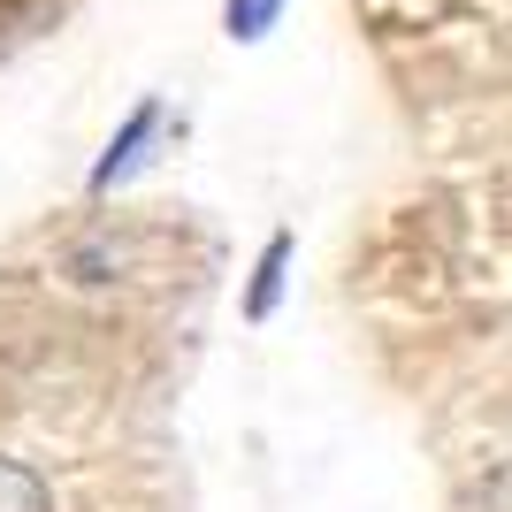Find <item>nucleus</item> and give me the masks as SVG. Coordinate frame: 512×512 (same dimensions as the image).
<instances>
[{
  "label": "nucleus",
  "instance_id": "f257e3e1",
  "mask_svg": "<svg viewBox=\"0 0 512 512\" xmlns=\"http://www.w3.org/2000/svg\"><path fill=\"white\" fill-rule=\"evenodd\" d=\"M153 130H161V100H146V107H138V115L123 123V138H115V146H107V161L92 169V192H115V184H123V176L138 169V161H146L138 146H146Z\"/></svg>",
  "mask_w": 512,
  "mask_h": 512
},
{
  "label": "nucleus",
  "instance_id": "f03ea898",
  "mask_svg": "<svg viewBox=\"0 0 512 512\" xmlns=\"http://www.w3.org/2000/svg\"><path fill=\"white\" fill-rule=\"evenodd\" d=\"M283 8H291V0H222V31H230L237 46H253L283 23Z\"/></svg>",
  "mask_w": 512,
  "mask_h": 512
},
{
  "label": "nucleus",
  "instance_id": "7ed1b4c3",
  "mask_svg": "<svg viewBox=\"0 0 512 512\" xmlns=\"http://www.w3.org/2000/svg\"><path fill=\"white\" fill-rule=\"evenodd\" d=\"M0 512H54L46 482L23 467V459H0Z\"/></svg>",
  "mask_w": 512,
  "mask_h": 512
},
{
  "label": "nucleus",
  "instance_id": "20e7f679",
  "mask_svg": "<svg viewBox=\"0 0 512 512\" xmlns=\"http://www.w3.org/2000/svg\"><path fill=\"white\" fill-rule=\"evenodd\" d=\"M283 260H291V237H268V253H260V276H253V299H245V314L253 321H268L276 314V291H283Z\"/></svg>",
  "mask_w": 512,
  "mask_h": 512
}]
</instances>
